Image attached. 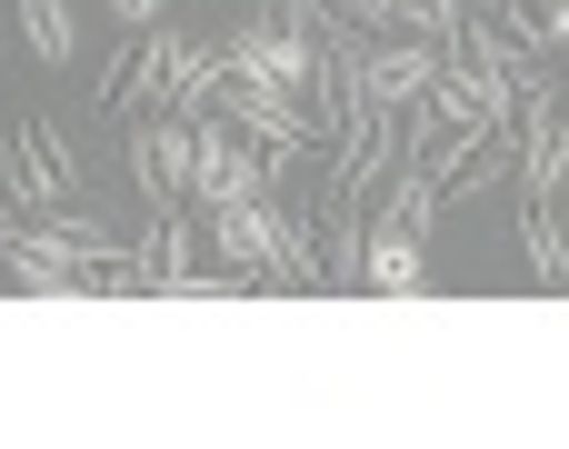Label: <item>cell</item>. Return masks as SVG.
<instances>
[{
	"label": "cell",
	"instance_id": "1",
	"mask_svg": "<svg viewBox=\"0 0 569 449\" xmlns=\"http://www.w3.org/2000/svg\"><path fill=\"white\" fill-rule=\"evenodd\" d=\"M210 110H220V120H240V130H250V140L280 160V170H290V160H320V140H330V130L300 110V90H280V80H260V70H240V60L220 70Z\"/></svg>",
	"mask_w": 569,
	"mask_h": 449
},
{
	"label": "cell",
	"instance_id": "2",
	"mask_svg": "<svg viewBox=\"0 0 569 449\" xmlns=\"http://www.w3.org/2000/svg\"><path fill=\"white\" fill-rule=\"evenodd\" d=\"M270 190H280V160H270L240 120L200 110V120H190V210H220V200H270Z\"/></svg>",
	"mask_w": 569,
	"mask_h": 449
},
{
	"label": "cell",
	"instance_id": "3",
	"mask_svg": "<svg viewBox=\"0 0 569 449\" xmlns=\"http://www.w3.org/2000/svg\"><path fill=\"white\" fill-rule=\"evenodd\" d=\"M0 160H10V170H0L10 210H50V200H70V190H80V140H70L50 110H20Z\"/></svg>",
	"mask_w": 569,
	"mask_h": 449
},
{
	"label": "cell",
	"instance_id": "4",
	"mask_svg": "<svg viewBox=\"0 0 569 449\" xmlns=\"http://www.w3.org/2000/svg\"><path fill=\"white\" fill-rule=\"evenodd\" d=\"M170 60H180V30H160V20H140V30H120V50H110V70L90 80V110L130 130L140 110H160V80H170Z\"/></svg>",
	"mask_w": 569,
	"mask_h": 449
},
{
	"label": "cell",
	"instance_id": "5",
	"mask_svg": "<svg viewBox=\"0 0 569 449\" xmlns=\"http://www.w3.org/2000/svg\"><path fill=\"white\" fill-rule=\"evenodd\" d=\"M400 160H410L400 110H390V100H360V110L330 130V180H320V200H360V190H380Z\"/></svg>",
	"mask_w": 569,
	"mask_h": 449
},
{
	"label": "cell",
	"instance_id": "6",
	"mask_svg": "<svg viewBox=\"0 0 569 449\" xmlns=\"http://www.w3.org/2000/svg\"><path fill=\"white\" fill-rule=\"evenodd\" d=\"M130 180L150 190V210L160 200H190V120L180 110H140L130 120Z\"/></svg>",
	"mask_w": 569,
	"mask_h": 449
},
{
	"label": "cell",
	"instance_id": "7",
	"mask_svg": "<svg viewBox=\"0 0 569 449\" xmlns=\"http://www.w3.org/2000/svg\"><path fill=\"white\" fill-rule=\"evenodd\" d=\"M510 130H520V190H550V200H560V180H569V110H560V90H530V100L510 110Z\"/></svg>",
	"mask_w": 569,
	"mask_h": 449
},
{
	"label": "cell",
	"instance_id": "8",
	"mask_svg": "<svg viewBox=\"0 0 569 449\" xmlns=\"http://www.w3.org/2000/svg\"><path fill=\"white\" fill-rule=\"evenodd\" d=\"M200 240H210V260H220V270H240V280L260 290V270H270V200H220Z\"/></svg>",
	"mask_w": 569,
	"mask_h": 449
},
{
	"label": "cell",
	"instance_id": "9",
	"mask_svg": "<svg viewBox=\"0 0 569 449\" xmlns=\"http://www.w3.org/2000/svg\"><path fill=\"white\" fill-rule=\"evenodd\" d=\"M360 280L370 290H430V240L410 230V220H370V240H360Z\"/></svg>",
	"mask_w": 569,
	"mask_h": 449
},
{
	"label": "cell",
	"instance_id": "10",
	"mask_svg": "<svg viewBox=\"0 0 569 449\" xmlns=\"http://www.w3.org/2000/svg\"><path fill=\"white\" fill-rule=\"evenodd\" d=\"M430 70H440V40H420V30H400V40H370V100H390V110H410L420 90H430Z\"/></svg>",
	"mask_w": 569,
	"mask_h": 449
},
{
	"label": "cell",
	"instance_id": "11",
	"mask_svg": "<svg viewBox=\"0 0 569 449\" xmlns=\"http://www.w3.org/2000/svg\"><path fill=\"white\" fill-rule=\"evenodd\" d=\"M220 70H230V40H190V30H180V60H170V80H160V110L200 120L210 90H220Z\"/></svg>",
	"mask_w": 569,
	"mask_h": 449
},
{
	"label": "cell",
	"instance_id": "12",
	"mask_svg": "<svg viewBox=\"0 0 569 449\" xmlns=\"http://www.w3.org/2000/svg\"><path fill=\"white\" fill-rule=\"evenodd\" d=\"M520 250H530V280L540 290H569V240H560L550 190H520Z\"/></svg>",
	"mask_w": 569,
	"mask_h": 449
},
{
	"label": "cell",
	"instance_id": "13",
	"mask_svg": "<svg viewBox=\"0 0 569 449\" xmlns=\"http://www.w3.org/2000/svg\"><path fill=\"white\" fill-rule=\"evenodd\" d=\"M20 40H30V60H80V30H70V0H20Z\"/></svg>",
	"mask_w": 569,
	"mask_h": 449
},
{
	"label": "cell",
	"instance_id": "14",
	"mask_svg": "<svg viewBox=\"0 0 569 449\" xmlns=\"http://www.w3.org/2000/svg\"><path fill=\"white\" fill-rule=\"evenodd\" d=\"M440 210H450V200H440V180H430L420 160H400V170H390V220H410V230L430 240V230H440Z\"/></svg>",
	"mask_w": 569,
	"mask_h": 449
},
{
	"label": "cell",
	"instance_id": "15",
	"mask_svg": "<svg viewBox=\"0 0 569 449\" xmlns=\"http://www.w3.org/2000/svg\"><path fill=\"white\" fill-rule=\"evenodd\" d=\"M460 20H470V0H410L400 10V30H420V40H450Z\"/></svg>",
	"mask_w": 569,
	"mask_h": 449
},
{
	"label": "cell",
	"instance_id": "16",
	"mask_svg": "<svg viewBox=\"0 0 569 449\" xmlns=\"http://www.w3.org/2000/svg\"><path fill=\"white\" fill-rule=\"evenodd\" d=\"M400 10L410 0H350V20H370V30H400Z\"/></svg>",
	"mask_w": 569,
	"mask_h": 449
},
{
	"label": "cell",
	"instance_id": "17",
	"mask_svg": "<svg viewBox=\"0 0 569 449\" xmlns=\"http://www.w3.org/2000/svg\"><path fill=\"white\" fill-rule=\"evenodd\" d=\"M160 10H170V0H110V20H120V30H140V20H160Z\"/></svg>",
	"mask_w": 569,
	"mask_h": 449
},
{
	"label": "cell",
	"instance_id": "18",
	"mask_svg": "<svg viewBox=\"0 0 569 449\" xmlns=\"http://www.w3.org/2000/svg\"><path fill=\"white\" fill-rule=\"evenodd\" d=\"M540 30H550V50L569 60V0H550V10H540Z\"/></svg>",
	"mask_w": 569,
	"mask_h": 449
}]
</instances>
